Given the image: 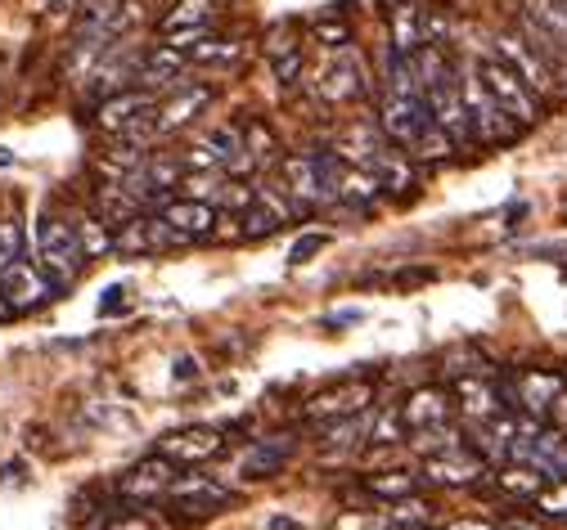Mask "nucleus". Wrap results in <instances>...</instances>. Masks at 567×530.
<instances>
[{"mask_svg": "<svg viewBox=\"0 0 567 530\" xmlns=\"http://www.w3.org/2000/svg\"><path fill=\"white\" fill-rule=\"evenodd\" d=\"M433 122V113H429V104L423 100H410V95H383V108H379V131L396 144V148H405L410 154V144L419 139V131Z\"/></svg>", "mask_w": 567, "mask_h": 530, "instance_id": "f3484780", "label": "nucleus"}, {"mask_svg": "<svg viewBox=\"0 0 567 530\" xmlns=\"http://www.w3.org/2000/svg\"><path fill=\"white\" fill-rule=\"evenodd\" d=\"M442 373H446V377H468V373L495 377V364H491L477 346H451V351H446V360H442Z\"/></svg>", "mask_w": 567, "mask_h": 530, "instance_id": "cd10ccee", "label": "nucleus"}, {"mask_svg": "<svg viewBox=\"0 0 567 530\" xmlns=\"http://www.w3.org/2000/svg\"><path fill=\"white\" fill-rule=\"evenodd\" d=\"M316 95H320L324 104H351V100H365V95H370V67H365V59H361L357 50H351V45H342V50L329 59V67L320 72Z\"/></svg>", "mask_w": 567, "mask_h": 530, "instance_id": "f8f14e48", "label": "nucleus"}, {"mask_svg": "<svg viewBox=\"0 0 567 530\" xmlns=\"http://www.w3.org/2000/svg\"><path fill=\"white\" fill-rule=\"evenodd\" d=\"M203 148L212 154V163L226 167V163L239 154V148H244V126H217V131H207Z\"/></svg>", "mask_w": 567, "mask_h": 530, "instance_id": "7c9ffc66", "label": "nucleus"}, {"mask_svg": "<svg viewBox=\"0 0 567 530\" xmlns=\"http://www.w3.org/2000/svg\"><path fill=\"white\" fill-rule=\"evenodd\" d=\"M370 427H374V405L370 409H361V414H351V418H338V423H329V427H320V445L324 449H361V445H370Z\"/></svg>", "mask_w": 567, "mask_h": 530, "instance_id": "a878e982", "label": "nucleus"}, {"mask_svg": "<svg viewBox=\"0 0 567 530\" xmlns=\"http://www.w3.org/2000/svg\"><path fill=\"white\" fill-rule=\"evenodd\" d=\"M279 176H284V194H289V202H293V211H298V216H311L316 207H329V202H324V185H320V172H316V158H311V154H293V158H284Z\"/></svg>", "mask_w": 567, "mask_h": 530, "instance_id": "6ab92c4d", "label": "nucleus"}, {"mask_svg": "<svg viewBox=\"0 0 567 530\" xmlns=\"http://www.w3.org/2000/svg\"><path fill=\"white\" fill-rule=\"evenodd\" d=\"M158 211H163V220L172 225V230L185 235L189 243L212 239V235H217V225H221V211L212 202H203V198H167Z\"/></svg>", "mask_w": 567, "mask_h": 530, "instance_id": "412c9836", "label": "nucleus"}, {"mask_svg": "<svg viewBox=\"0 0 567 530\" xmlns=\"http://www.w3.org/2000/svg\"><path fill=\"white\" fill-rule=\"evenodd\" d=\"M567 387V377L558 368H523V373H509L501 383V396H505V409H518L527 418H549V405L558 401V392Z\"/></svg>", "mask_w": 567, "mask_h": 530, "instance_id": "6e6552de", "label": "nucleus"}, {"mask_svg": "<svg viewBox=\"0 0 567 530\" xmlns=\"http://www.w3.org/2000/svg\"><path fill=\"white\" fill-rule=\"evenodd\" d=\"M212 14H217V0H176L172 14H163V37H176V32H207L212 28Z\"/></svg>", "mask_w": 567, "mask_h": 530, "instance_id": "bb28decb", "label": "nucleus"}, {"mask_svg": "<svg viewBox=\"0 0 567 530\" xmlns=\"http://www.w3.org/2000/svg\"><path fill=\"white\" fill-rule=\"evenodd\" d=\"M239 216V239H248V243H261V239H270L275 230H284L298 211H293V202H289V194H279L275 185H257L252 189V202L244 207V211H235Z\"/></svg>", "mask_w": 567, "mask_h": 530, "instance_id": "4468645a", "label": "nucleus"}, {"mask_svg": "<svg viewBox=\"0 0 567 530\" xmlns=\"http://www.w3.org/2000/svg\"><path fill=\"white\" fill-rule=\"evenodd\" d=\"M477 86L501 104V108H509L523 126H532V122H540V95L518 77V72L501 59V54H486V59H477Z\"/></svg>", "mask_w": 567, "mask_h": 530, "instance_id": "7ed1b4c3", "label": "nucleus"}, {"mask_svg": "<svg viewBox=\"0 0 567 530\" xmlns=\"http://www.w3.org/2000/svg\"><path fill=\"white\" fill-rule=\"evenodd\" d=\"M172 377H176V383H194V377H198V360L194 355H176L172 360Z\"/></svg>", "mask_w": 567, "mask_h": 530, "instance_id": "49530a36", "label": "nucleus"}, {"mask_svg": "<svg viewBox=\"0 0 567 530\" xmlns=\"http://www.w3.org/2000/svg\"><path fill=\"white\" fill-rule=\"evenodd\" d=\"M82 0H41V10L45 14H68V10H78Z\"/></svg>", "mask_w": 567, "mask_h": 530, "instance_id": "09e8293b", "label": "nucleus"}, {"mask_svg": "<svg viewBox=\"0 0 567 530\" xmlns=\"http://www.w3.org/2000/svg\"><path fill=\"white\" fill-rule=\"evenodd\" d=\"M100 530H154V526H150V517L140 508H131V512H109Z\"/></svg>", "mask_w": 567, "mask_h": 530, "instance_id": "79ce46f5", "label": "nucleus"}, {"mask_svg": "<svg viewBox=\"0 0 567 530\" xmlns=\"http://www.w3.org/2000/svg\"><path fill=\"white\" fill-rule=\"evenodd\" d=\"M207 104H212V86H198V82L181 77V86L154 108V135H172V131L189 126Z\"/></svg>", "mask_w": 567, "mask_h": 530, "instance_id": "aec40b11", "label": "nucleus"}, {"mask_svg": "<svg viewBox=\"0 0 567 530\" xmlns=\"http://www.w3.org/2000/svg\"><path fill=\"white\" fill-rule=\"evenodd\" d=\"M163 503H167V512L181 517V521H203V517H212V512L230 508V503H235V490L221 486L217 477H207V472H176V481L167 486Z\"/></svg>", "mask_w": 567, "mask_h": 530, "instance_id": "20e7f679", "label": "nucleus"}, {"mask_svg": "<svg viewBox=\"0 0 567 530\" xmlns=\"http://www.w3.org/2000/svg\"><path fill=\"white\" fill-rule=\"evenodd\" d=\"M495 54H501V59L518 72V77H523L536 95H554V91H558V86H554V67L536 54V45H532L523 32H518V37H514V32H505L501 41H495Z\"/></svg>", "mask_w": 567, "mask_h": 530, "instance_id": "a211bd4d", "label": "nucleus"}, {"mask_svg": "<svg viewBox=\"0 0 567 530\" xmlns=\"http://www.w3.org/2000/svg\"><path fill=\"white\" fill-rule=\"evenodd\" d=\"M324 243H329L324 235H302V239L293 243V252H289V266H307V261H311V257H316Z\"/></svg>", "mask_w": 567, "mask_h": 530, "instance_id": "37998d69", "label": "nucleus"}, {"mask_svg": "<svg viewBox=\"0 0 567 530\" xmlns=\"http://www.w3.org/2000/svg\"><path fill=\"white\" fill-rule=\"evenodd\" d=\"M154 108H158V100H154L150 91L126 86V91L100 100L95 122H100V131H109V135H122V131H135V126H150V131H154Z\"/></svg>", "mask_w": 567, "mask_h": 530, "instance_id": "dca6fc26", "label": "nucleus"}, {"mask_svg": "<svg viewBox=\"0 0 567 530\" xmlns=\"http://www.w3.org/2000/svg\"><path fill=\"white\" fill-rule=\"evenodd\" d=\"M154 449L163 454V459H172L176 468H198V464H207V459H217V454H226V436H221V427L189 423V427L167 432Z\"/></svg>", "mask_w": 567, "mask_h": 530, "instance_id": "2eb2a0df", "label": "nucleus"}, {"mask_svg": "<svg viewBox=\"0 0 567 530\" xmlns=\"http://www.w3.org/2000/svg\"><path fill=\"white\" fill-rule=\"evenodd\" d=\"M185 243L189 239L172 230V225L163 220V211H135L126 225H117L113 252H122V257H167Z\"/></svg>", "mask_w": 567, "mask_h": 530, "instance_id": "1a4fd4ad", "label": "nucleus"}, {"mask_svg": "<svg viewBox=\"0 0 567 530\" xmlns=\"http://www.w3.org/2000/svg\"><path fill=\"white\" fill-rule=\"evenodd\" d=\"M176 464L172 459H163V454L154 449L150 459H140L135 468H126L117 481H113V495L126 503V508H150V503H163V495H167V486L176 481Z\"/></svg>", "mask_w": 567, "mask_h": 530, "instance_id": "9b49d317", "label": "nucleus"}, {"mask_svg": "<svg viewBox=\"0 0 567 530\" xmlns=\"http://www.w3.org/2000/svg\"><path fill=\"white\" fill-rule=\"evenodd\" d=\"M293 459V436L289 432H275L266 440H257L252 449H244V459H239V477L244 481H270L284 472V464Z\"/></svg>", "mask_w": 567, "mask_h": 530, "instance_id": "5701e85b", "label": "nucleus"}, {"mask_svg": "<svg viewBox=\"0 0 567 530\" xmlns=\"http://www.w3.org/2000/svg\"><path fill=\"white\" fill-rule=\"evenodd\" d=\"M59 297V288L50 283V274L28 261V257H14L0 266V320H14V315H32L41 306Z\"/></svg>", "mask_w": 567, "mask_h": 530, "instance_id": "f03ea898", "label": "nucleus"}, {"mask_svg": "<svg viewBox=\"0 0 567 530\" xmlns=\"http://www.w3.org/2000/svg\"><path fill=\"white\" fill-rule=\"evenodd\" d=\"M410 432H405V423H401V414H392V409H383V414H374V427H370V445H379V449H388V445H401Z\"/></svg>", "mask_w": 567, "mask_h": 530, "instance_id": "e433bc0d", "label": "nucleus"}, {"mask_svg": "<svg viewBox=\"0 0 567 530\" xmlns=\"http://www.w3.org/2000/svg\"><path fill=\"white\" fill-rule=\"evenodd\" d=\"M122 311H126V288L113 283V288L100 297V315H122Z\"/></svg>", "mask_w": 567, "mask_h": 530, "instance_id": "a18cd8bd", "label": "nucleus"}, {"mask_svg": "<svg viewBox=\"0 0 567 530\" xmlns=\"http://www.w3.org/2000/svg\"><path fill=\"white\" fill-rule=\"evenodd\" d=\"M491 477V464L482 459V449L473 445H451L442 454L423 459V481L429 486H446V490H477Z\"/></svg>", "mask_w": 567, "mask_h": 530, "instance_id": "9d476101", "label": "nucleus"}, {"mask_svg": "<svg viewBox=\"0 0 567 530\" xmlns=\"http://www.w3.org/2000/svg\"><path fill=\"white\" fill-rule=\"evenodd\" d=\"M23 257V230H19V220H0V266Z\"/></svg>", "mask_w": 567, "mask_h": 530, "instance_id": "a19ab883", "label": "nucleus"}, {"mask_svg": "<svg viewBox=\"0 0 567 530\" xmlns=\"http://www.w3.org/2000/svg\"><path fill=\"white\" fill-rule=\"evenodd\" d=\"M464 100H468V126H473V144H482V148H495V144H514L518 135H523V122L509 113V108H501L495 104L477 82L473 86H464Z\"/></svg>", "mask_w": 567, "mask_h": 530, "instance_id": "ddd939ff", "label": "nucleus"}, {"mask_svg": "<svg viewBox=\"0 0 567 530\" xmlns=\"http://www.w3.org/2000/svg\"><path fill=\"white\" fill-rule=\"evenodd\" d=\"M451 409H455V396L446 387H419V392L405 396V405H396V414H401V423H405L410 436L451 423Z\"/></svg>", "mask_w": 567, "mask_h": 530, "instance_id": "4be33fe9", "label": "nucleus"}, {"mask_svg": "<svg viewBox=\"0 0 567 530\" xmlns=\"http://www.w3.org/2000/svg\"><path fill=\"white\" fill-rule=\"evenodd\" d=\"M554 86L567 95V59H558V63H554Z\"/></svg>", "mask_w": 567, "mask_h": 530, "instance_id": "3c124183", "label": "nucleus"}, {"mask_svg": "<svg viewBox=\"0 0 567 530\" xmlns=\"http://www.w3.org/2000/svg\"><path fill=\"white\" fill-rule=\"evenodd\" d=\"M374 405V387L365 383V377H338V383L320 387L316 396L302 401V423L307 427H329L338 418H351Z\"/></svg>", "mask_w": 567, "mask_h": 530, "instance_id": "0eeeda50", "label": "nucleus"}, {"mask_svg": "<svg viewBox=\"0 0 567 530\" xmlns=\"http://www.w3.org/2000/svg\"><path fill=\"white\" fill-rule=\"evenodd\" d=\"M532 508H536L545 521H567V481H549V486L532 499Z\"/></svg>", "mask_w": 567, "mask_h": 530, "instance_id": "c9c22d12", "label": "nucleus"}, {"mask_svg": "<svg viewBox=\"0 0 567 530\" xmlns=\"http://www.w3.org/2000/svg\"><path fill=\"white\" fill-rule=\"evenodd\" d=\"M429 517H433V503H423V499H414V495L392 508V526H423Z\"/></svg>", "mask_w": 567, "mask_h": 530, "instance_id": "ea45409f", "label": "nucleus"}, {"mask_svg": "<svg viewBox=\"0 0 567 530\" xmlns=\"http://www.w3.org/2000/svg\"><path fill=\"white\" fill-rule=\"evenodd\" d=\"M414 490H419V477H410V472H370V477H365V495H374V499L401 503V499H410Z\"/></svg>", "mask_w": 567, "mask_h": 530, "instance_id": "c85d7f7f", "label": "nucleus"}, {"mask_svg": "<svg viewBox=\"0 0 567 530\" xmlns=\"http://www.w3.org/2000/svg\"><path fill=\"white\" fill-rule=\"evenodd\" d=\"M455 409L473 423H486L505 409V396H501V383L495 377H482V373H468V377H455Z\"/></svg>", "mask_w": 567, "mask_h": 530, "instance_id": "b1692460", "label": "nucleus"}, {"mask_svg": "<svg viewBox=\"0 0 567 530\" xmlns=\"http://www.w3.org/2000/svg\"><path fill=\"white\" fill-rule=\"evenodd\" d=\"M270 530H302V521H293V517H270Z\"/></svg>", "mask_w": 567, "mask_h": 530, "instance_id": "603ef678", "label": "nucleus"}, {"mask_svg": "<svg viewBox=\"0 0 567 530\" xmlns=\"http://www.w3.org/2000/svg\"><path fill=\"white\" fill-rule=\"evenodd\" d=\"M86 248H82V235H78V220H68V216H54L45 211L41 225H37V266L50 274V283L59 292H68L82 270H86Z\"/></svg>", "mask_w": 567, "mask_h": 530, "instance_id": "f257e3e1", "label": "nucleus"}, {"mask_svg": "<svg viewBox=\"0 0 567 530\" xmlns=\"http://www.w3.org/2000/svg\"><path fill=\"white\" fill-rule=\"evenodd\" d=\"M549 427H558V432H567V387L558 392V401L549 405V418H545Z\"/></svg>", "mask_w": 567, "mask_h": 530, "instance_id": "de8ad7c7", "label": "nucleus"}, {"mask_svg": "<svg viewBox=\"0 0 567 530\" xmlns=\"http://www.w3.org/2000/svg\"><path fill=\"white\" fill-rule=\"evenodd\" d=\"M270 63H275V82H279V91H293V86L302 82V50H289V54H275Z\"/></svg>", "mask_w": 567, "mask_h": 530, "instance_id": "58836bf2", "label": "nucleus"}, {"mask_svg": "<svg viewBox=\"0 0 567 530\" xmlns=\"http://www.w3.org/2000/svg\"><path fill=\"white\" fill-rule=\"evenodd\" d=\"M410 154H414V158H423V163H442V158H451V154H455V139H451L437 122H429V126L419 131V139L410 144Z\"/></svg>", "mask_w": 567, "mask_h": 530, "instance_id": "c756f323", "label": "nucleus"}, {"mask_svg": "<svg viewBox=\"0 0 567 530\" xmlns=\"http://www.w3.org/2000/svg\"><path fill=\"white\" fill-rule=\"evenodd\" d=\"M464 77H460V67L446 63L437 77L423 86V104H429L433 122L455 139V144H473V126H468V100H464Z\"/></svg>", "mask_w": 567, "mask_h": 530, "instance_id": "423d86ee", "label": "nucleus"}, {"mask_svg": "<svg viewBox=\"0 0 567 530\" xmlns=\"http://www.w3.org/2000/svg\"><path fill=\"white\" fill-rule=\"evenodd\" d=\"M379 6H392V10H401V6H414V0H379Z\"/></svg>", "mask_w": 567, "mask_h": 530, "instance_id": "864d4df0", "label": "nucleus"}, {"mask_svg": "<svg viewBox=\"0 0 567 530\" xmlns=\"http://www.w3.org/2000/svg\"><path fill=\"white\" fill-rule=\"evenodd\" d=\"M78 235H82L86 257H104V252H113V235H109V225H104L100 216H82V220H78Z\"/></svg>", "mask_w": 567, "mask_h": 530, "instance_id": "f704fd0d", "label": "nucleus"}, {"mask_svg": "<svg viewBox=\"0 0 567 530\" xmlns=\"http://www.w3.org/2000/svg\"><path fill=\"white\" fill-rule=\"evenodd\" d=\"M419 37H423V45H446V37H451V10L446 6H419Z\"/></svg>", "mask_w": 567, "mask_h": 530, "instance_id": "473e14b6", "label": "nucleus"}, {"mask_svg": "<svg viewBox=\"0 0 567 530\" xmlns=\"http://www.w3.org/2000/svg\"><path fill=\"white\" fill-rule=\"evenodd\" d=\"M181 180H185V163H181L176 154H145L135 167H126L122 194H126L135 207H163Z\"/></svg>", "mask_w": 567, "mask_h": 530, "instance_id": "39448f33", "label": "nucleus"}, {"mask_svg": "<svg viewBox=\"0 0 567 530\" xmlns=\"http://www.w3.org/2000/svg\"><path fill=\"white\" fill-rule=\"evenodd\" d=\"M266 50H270V59H275V54H289V50H298V41H293V28L275 23V28H270V37H266Z\"/></svg>", "mask_w": 567, "mask_h": 530, "instance_id": "c03bdc74", "label": "nucleus"}, {"mask_svg": "<svg viewBox=\"0 0 567 530\" xmlns=\"http://www.w3.org/2000/svg\"><path fill=\"white\" fill-rule=\"evenodd\" d=\"M451 530H501V526H491V521H477V517H464V521H455Z\"/></svg>", "mask_w": 567, "mask_h": 530, "instance_id": "8fccbe9b", "label": "nucleus"}, {"mask_svg": "<svg viewBox=\"0 0 567 530\" xmlns=\"http://www.w3.org/2000/svg\"><path fill=\"white\" fill-rule=\"evenodd\" d=\"M342 14H347V10H329L324 19H316V41H320V45H329V50L351 45V23H347Z\"/></svg>", "mask_w": 567, "mask_h": 530, "instance_id": "72a5a7b5", "label": "nucleus"}, {"mask_svg": "<svg viewBox=\"0 0 567 530\" xmlns=\"http://www.w3.org/2000/svg\"><path fill=\"white\" fill-rule=\"evenodd\" d=\"M244 144H248V154H252L257 163H266V158L275 154V135H270V126L257 122V117H248V126H244Z\"/></svg>", "mask_w": 567, "mask_h": 530, "instance_id": "4c0bfd02", "label": "nucleus"}, {"mask_svg": "<svg viewBox=\"0 0 567 530\" xmlns=\"http://www.w3.org/2000/svg\"><path fill=\"white\" fill-rule=\"evenodd\" d=\"M189 63H235L239 59V41H221V37H203L185 50Z\"/></svg>", "mask_w": 567, "mask_h": 530, "instance_id": "2f4dec72", "label": "nucleus"}, {"mask_svg": "<svg viewBox=\"0 0 567 530\" xmlns=\"http://www.w3.org/2000/svg\"><path fill=\"white\" fill-rule=\"evenodd\" d=\"M545 486H549V477L527 468V464H505L501 472H491V490L501 499H514V503H532Z\"/></svg>", "mask_w": 567, "mask_h": 530, "instance_id": "393cba45", "label": "nucleus"}]
</instances>
